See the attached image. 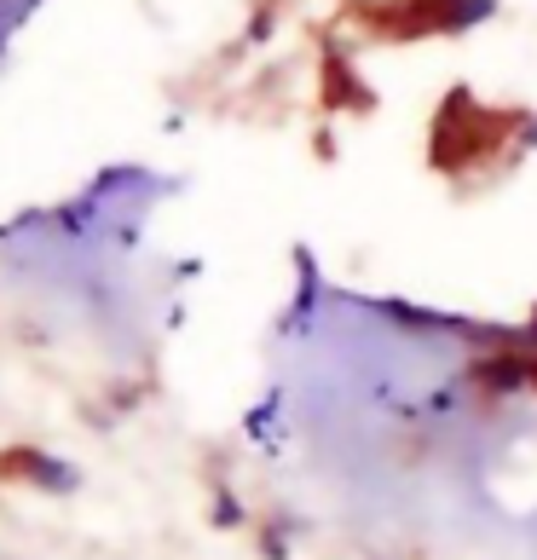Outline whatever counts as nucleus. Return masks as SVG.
I'll list each match as a JSON object with an SVG mask.
<instances>
[{
	"instance_id": "f257e3e1",
	"label": "nucleus",
	"mask_w": 537,
	"mask_h": 560,
	"mask_svg": "<svg viewBox=\"0 0 537 560\" xmlns=\"http://www.w3.org/2000/svg\"><path fill=\"white\" fill-rule=\"evenodd\" d=\"M0 468L17 474V480L35 486V491H47V497H70V491H81V468L65 463V456H52V451H40V445H12Z\"/></svg>"
},
{
	"instance_id": "f03ea898",
	"label": "nucleus",
	"mask_w": 537,
	"mask_h": 560,
	"mask_svg": "<svg viewBox=\"0 0 537 560\" xmlns=\"http://www.w3.org/2000/svg\"><path fill=\"white\" fill-rule=\"evenodd\" d=\"M301 532H306V521H295V514H272V521H260L255 549L266 560H289V537H301Z\"/></svg>"
},
{
	"instance_id": "7ed1b4c3",
	"label": "nucleus",
	"mask_w": 537,
	"mask_h": 560,
	"mask_svg": "<svg viewBox=\"0 0 537 560\" xmlns=\"http://www.w3.org/2000/svg\"><path fill=\"white\" fill-rule=\"evenodd\" d=\"M249 514H243V503H237V491L225 486V480H214V491H209V526H220V532H237Z\"/></svg>"
},
{
	"instance_id": "20e7f679",
	"label": "nucleus",
	"mask_w": 537,
	"mask_h": 560,
	"mask_svg": "<svg viewBox=\"0 0 537 560\" xmlns=\"http://www.w3.org/2000/svg\"><path fill=\"white\" fill-rule=\"evenodd\" d=\"M521 144H526V151L537 144V116H526V121H521Z\"/></svg>"
}]
</instances>
